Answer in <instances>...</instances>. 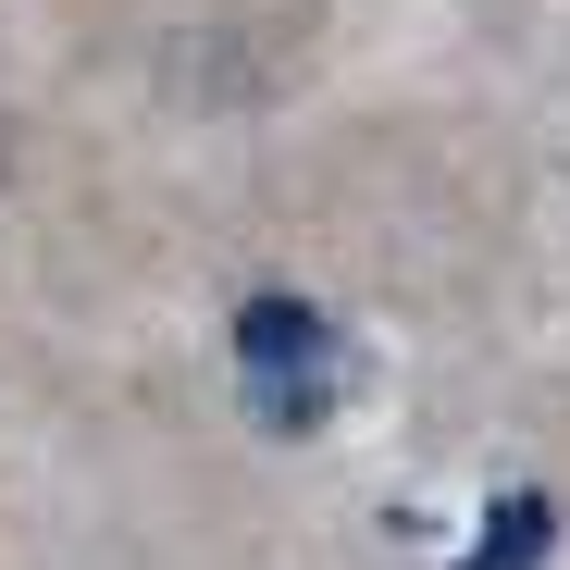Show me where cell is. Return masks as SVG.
<instances>
[{"label":"cell","instance_id":"obj_1","mask_svg":"<svg viewBox=\"0 0 570 570\" xmlns=\"http://www.w3.org/2000/svg\"><path fill=\"white\" fill-rule=\"evenodd\" d=\"M236 372H248V422L261 434H311L335 410V323L311 298H248L236 311Z\"/></svg>","mask_w":570,"mask_h":570},{"label":"cell","instance_id":"obj_2","mask_svg":"<svg viewBox=\"0 0 570 570\" xmlns=\"http://www.w3.org/2000/svg\"><path fill=\"white\" fill-rule=\"evenodd\" d=\"M546 533H558V509H546V497H509V521L484 533V558H471V570H533Z\"/></svg>","mask_w":570,"mask_h":570}]
</instances>
